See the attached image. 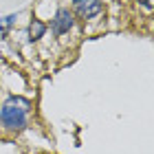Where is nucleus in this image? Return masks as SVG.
<instances>
[{"mask_svg": "<svg viewBox=\"0 0 154 154\" xmlns=\"http://www.w3.org/2000/svg\"><path fill=\"white\" fill-rule=\"evenodd\" d=\"M16 16H13V13H11V16H5V18H0V40H2L5 35H7V33H9L11 31V26L13 24H16Z\"/></svg>", "mask_w": 154, "mask_h": 154, "instance_id": "5", "label": "nucleus"}, {"mask_svg": "<svg viewBox=\"0 0 154 154\" xmlns=\"http://www.w3.org/2000/svg\"><path fill=\"white\" fill-rule=\"evenodd\" d=\"M139 2H143V5H145V9H152V5H154V0H139Z\"/></svg>", "mask_w": 154, "mask_h": 154, "instance_id": "6", "label": "nucleus"}, {"mask_svg": "<svg viewBox=\"0 0 154 154\" xmlns=\"http://www.w3.org/2000/svg\"><path fill=\"white\" fill-rule=\"evenodd\" d=\"M73 24H75V20H73V13L68 11V9H57V13L53 16L51 20V31H53V35H66L68 31L73 29Z\"/></svg>", "mask_w": 154, "mask_h": 154, "instance_id": "2", "label": "nucleus"}, {"mask_svg": "<svg viewBox=\"0 0 154 154\" xmlns=\"http://www.w3.org/2000/svg\"><path fill=\"white\" fill-rule=\"evenodd\" d=\"M73 9L82 20H93L101 13V2L99 0H73Z\"/></svg>", "mask_w": 154, "mask_h": 154, "instance_id": "3", "label": "nucleus"}, {"mask_svg": "<svg viewBox=\"0 0 154 154\" xmlns=\"http://www.w3.org/2000/svg\"><path fill=\"white\" fill-rule=\"evenodd\" d=\"M44 33H46V24L42 22V20H31V24H29V40L38 42V40L44 38Z\"/></svg>", "mask_w": 154, "mask_h": 154, "instance_id": "4", "label": "nucleus"}, {"mask_svg": "<svg viewBox=\"0 0 154 154\" xmlns=\"http://www.w3.org/2000/svg\"><path fill=\"white\" fill-rule=\"evenodd\" d=\"M33 103L20 95H9L0 106V125L7 132H22L29 125Z\"/></svg>", "mask_w": 154, "mask_h": 154, "instance_id": "1", "label": "nucleus"}]
</instances>
